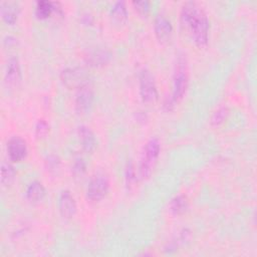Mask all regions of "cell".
I'll list each match as a JSON object with an SVG mask.
<instances>
[{
  "label": "cell",
  "mask_w": 257,
  "mask_h": 257,
  "mask_svg": "<svg viewBox=\"0 0 257 257\" xmlns=\"http://www.w3.org/2000/svg\"><path fill=\"white\" fill-rule=\"evenodd\" d=\"M181 24L189 30L194 42L202 47L208 43L209 20L205 11L195 2H186L181 10Z\"/></svg>",
  "instance_id": "obj_1"
},
{
  "label": "cell",
  "mask_w": 257,
  "mask_h": 257,
  "mask_svg": "<svg viewBox=\"0 0 257 257\" xmlns=\"http://www.w3.org/2000/svg\"><path fill=\"white\" fill-rule=\"evenodd\" d=\"M188 66L186 58L180 56L175 65V70L173 74V90L169 99L165 102V106L167 108H171L176 102L181 100L186 93L188 82Z\"/></svg>",
  "instance_id": "obj_2"
},
{
  "label": "cell",
  "mask_w": 257,
  "mask_h": 257,
  "mask_svg": "<svg viewBox=\"0 0 257 257\" xmlns=\"http://www.w3.org/2000/svg\"><path fill=\"white\" fill-rule=\"evenodd\" d=\"M161 151V143L158 138H151L145 145L140 164V176L142 179L148 178L158 160Z\"/></svg>",
  "instance_id": "obj_3"
},
{
  "label": "cell",
  "mask_w": 257,
  "mask_h": 257,
  "mask_svg": "<svg viewBox=\"0 0 257 257\" xmlns=\"http://www.w3.org/2000/svg\"><path fill=\"white\" fill-rule=\"evenodd\" d=\"M109 189V180L104 173H96L90 179L86 188V197L90 201L98 202L103 199Z\"/></svg>",
  "instance_id": "obj_4"
},
{
  "label": "cell",
  "mask_w": 257,
  "mask_h": 257,
  "mask_svg": "<svg viewBox=\"0 0 257 257\" xmlns=\"http://www.w3.org/2000/svg\"><path fill=\"white\" fill-rule=\"evenodd\" d=\"M140 93L142 99L147 103H154L158 100V89L154 76L148 69L140 72Z\"/></svg>",
  "instance_id": "obj_5"
},
{
  "label": "cell",
  "mask_w": 257,
  "mask_h": 257,
  "mask_svg": "<svg viewBox=\"0 0 257 257\" xmlns=\"http://www.w3.org/2000/svg\"><path fill=\"white\" fill-rule=\"evenodd\" d=\"M94 99V92L87 82L77 88L75 95V108L79 113H84L90 109Z\"/></svg>",
  "instance_id": "obj_6"
},
{
  "label": "cell",
  "mask_w": 257,
  "mask_h": 257,
  "mask_svg": "<svg viewBox=\"0 0 257 257\" xmlns=\"http://www.w3.org/2000/svg\"><path fill=\"white\" fill-rule=\"evenodd\" d=\"M60 78L62 82L67 86V87H80L81 85L87 83L86 80V75L83 71L82 68L79 67H68L65 68L61 74Z\"/></svg>",
  "instance_id": "obj_7"
},
{
  "label": "cell",
  "mask_w": 257,
  "mask_h": 257,
  "mask_svg": "<svg viewBox=\"0 0 257 257\" xmlns=\"http://www.w3.org/2000/svg\"><path fill=\"white\" fill-rule=\"evenodd\" d=\"M7 153L12 162H20L27 155L26 142L19 136H14L7 143Z\"/></svg>",
  "instance_id": "obj_8"
},
{
  "label": "cell",
  "mask_w": 257,
  "mask_h": 257,
  "mask_svg": "<svg viewBox=\"0 0 257 257\" xmlns=\"http://www.w3.org/2000/svg\"><path fill=\"white\" fill-rule=\"evenodd\" d=\"M58 208L63 218L70 219L75 215L77 210L76 202L68 190L61 191L58 199Z\"/></svg>",
  "instance_id": "obj_9"
},
{
  "label": "cell",
  "mask_w": 257,
  "mask_h": 257,
  "mask_svg": "<svg viewBox=\"0 0 257 257\" xmlns=\"http://www.w3.org/2000/svg\"><path fill=\"white\" fill-rule=\"evenodd\" d=\"M77 135L82 149L86 153H92L97 147V139L94 133L86 125H79L77 128Z\"/></svg>",
  "instance_id": "obj_10"
},
{
  "label": "cell",
  "mask_w": 257,
  "mask_h": 257,
  "mask_svg": "<svg viewBox=\"0 0 257 257\" xmlns=\"http://www.w3.org/2000/svg\"><path fill=\"white\" fill-rule=\"evenodd\" d=\"M4 77L8 85H15L20 81L21 69H20L19 60L16 56H11L7 60Z\"/></svg>",
  "instance_id": "obj_11"
},
{
  "label": "cell",
  "mask_w": 257,
  "mask_h": 257,
  "mask_svg": "<svg viewBox=\"0 0 257 257\" xmlns=\"http://www.w3.org/2000/svg\"><path fill=\"white\" fill-rule=\"evenodd\" d=\"M155 34L159 40H167L173 31L171 21L164 15H158L154 24Z\"/></svg>",
  "instance_id": "obj_12"
},
{
  "label": "cell",
  "mask_w": 257,
  "mask_h": 257,
  "mask_svg": "<svg viewBox=\"0 0 257 257\" xmlns=\"http://www.w3.org/2000/svg\"><path fill=\"white\" fill-rule=\"evenodd\" d=\"M2 19L8 24H14L19 14L18 4L15 2H2L0 6Z\"/></svg>",
  "instance_id": "obj_13"
},
{
  "label": "cell",
  "mask_w": 257,
  "mask_h": 257,
  "mask_svg": "<svg viewBox=\"0 0 257 257\" xmlns=\"http://www.w3.org/2000/svg\"><path fill=\"white\" fill-rule=\"evenodd\" d=\"M26 198L28 201L32 203H36L41 201L45 196L44 186L39 181H32L25 192Z\"/></svg>",
  "instance_id": "obj_14"
},
{
  "label": "cell",
  "mask_w": 257,
  "mask_h": 257,
  "mask_svg": "<svg viewBox=\"0 0 257 257\" xmlns=\"http://www.w3.org/2000/svg\"><path fill=\"white\" fill-rule=\"evenodd\" d=\"M110 59V53L105 49H96L87 56V62L92 66H99L107 63Z\"/></svg>",
  "instance_id": "obj_15"
},
{
  "label": "cell",
  "mask_w": 257,
  "mask_h": 257,
  "mask_svg": "<svg viewBox=\"0 0 257 257\" xmlns=\"http://www.w3.org/2000/svg\"><path fill=\"white\" fill-rule=\"evenodd\" d=\"M111 18L118 23H122L127 18V10L123 1H117L110 9Z\"/></svg>",
  "instance_id": "obj_16"
},
{
  "label": "cell",
  "mask_w": 257,
  "mask_h": 257,
  "mask_svg": "<svg viewBox=\"0 0 257 257\" xmlns=\"http://www.w3.org/2000/svg\"><path fill=\"white\" fill-rule=\"evenodd\" d=\"M189 202H188V198L185 195H178L176 196L170 203V210L176 214H182L186 211V209L188 208Z\"/></svg>",
  "instance_id": "obj_17"
},
{
  "label": "cell",
  "mask_w": 257,
  "mask_h": 257,
  "mask_svg": "<svg viewBox=\"0 0 257 257\" xmlns=\"http://www.w3.org/2000/svg\"><path fill=\"white\" fill-rule=\"evenodd\" d=\"M54 11L53 9V2L50 1H38L36 3V8H35V14L38 18L40 19H46L50 16V14Z\"/></svg>",
  "instance_id": "obj_18"
},
{
  "label": "cell",
  "mask_w": 257,
  "mask_h": 257,
  "mask_svg": "<svg viewBox=\"0 0 257 257\" xmlns=\"http://www.w3.org/2000/svg\"><path fill=\"white\" fill-rule=\"evenodd\" d=\"M15 170L14 167L7 163V162H2L1 164V183L4 186L10 185L14 178H15Z\"/></svg>",
  "instance_id": "obj_19"
},
{
  "label": "cell",
  "mask_w": 257,
  "mask_h": 257,
  "mask_svg": "<svg viewBox=\"0 0 257 257\" xmlns=\"http://www.w3.org/2000/svg\"><path fill=\"white\" fill-rule=\"evenodd\" d=\"M228 114H229L228 107H226V106L219 107L217 110L214 111V113L211 116V120H210L211 124L215 125V126L220 125L221 123H223L226 120Z\"/></svg>",
  "instance_id": "obj_20"
},
{
  "label": "cell",
  "mask_w": 257,
  "mask_h": 257,
  "mask_svg": "<svg viewBox=\"0 0 257 257\" xmlns=\"http://www.w3.org/2000/svg\"><path fill=\"white\" fill-rule=\"evenodd\" d=\"M49 133V125L44 119H38L35 124V136L38 139H43Z\"/></svg>",
  "instance_id": "obj_21"
},
{
  "label": "cell",
  "mask_w": 257,
  "mask_h": 257,
  "mask_svg": "<svg viewBox=\"0 0 257 257\" xmlns=\"http://www.w3.org/2000/svg\"><path fill=\"white\" fill-rule=\"evenodd\" d=\"M136 180V173H135V169L132 163L127 164V167L125 169V186L126 188H131L133 186V183Z\"/></svg>",
  "instance_id": "obj_22"
},
{
  "label": "cell",
  "mask_w": 257,
  "mask_h": 257,
  "mask_svg": "<svg viewBox=\"0 0 257 257\" xmlns=\"http://www.w3.org/2000/svg\"><path fill=\"white\" fill-rule=\"evenodd\" d=\"M85 171V163L81 158L75 160L73 164V173L75 175H82Z\"/></svg>",
  "instance_id": "obj_23"
},
{
  "label": "cell",
  "mask_w": 257,
  "mask_h": 257,
  "mask_svg": "<svg viewBox=\"0 0 257 257\" xmlns=\"http://www.w3.org/2000/svg\"><path fill=\"white\" fill-rule=\"evenodd\" d=\"M133 4L136 7V9L138 11H140L141 13H147L149 11V9H150V3L148 1H145V0L134 1Z\"/></svg>",
  "instance_id": "obj_24"
},
{
  "label": "cell",
  "mask_w": 257,
  "mask_h": 257,
  "mask_svg": "<svg viewBox=\"0 0 257 257\" xmlns=\"http://www.w3.org/2000/svg\"><path fill=\"white\" fill-rule=\"evenodd\" d=\"M47 167L49 168V170H55L58 167L59 164V160L56 156H49L47 159Z\"/></svg>",
  "instance_id": "obj_25"
}]
</instances>
